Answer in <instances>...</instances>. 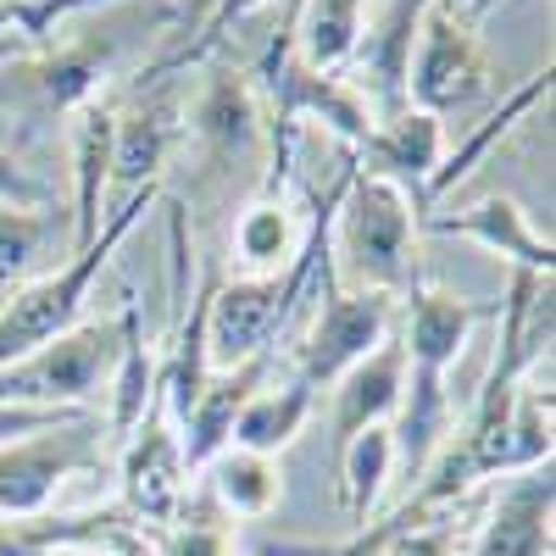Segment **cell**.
<instances>
[{
    "label": "cell",
    "mask_w": 556,
    "mask_h": 556,
    "mask_svg": "<svg viewBox=\"0 0 556 556\" xmlns=\"http://www.w3.org/2000/svg\"><path fill=\"white\" fill-rule=\"evenodd\" d=\"M195 134L217 156H235L245 146H256L262 134V101H256V84L251 73H235V67H217L206 96L195 106Z\"/></svg>",
    "instance_id": "cell-17"
},
{
    "label": "cell",
    "mask_w": 556,
    "mask_h": 556,
    "mask_svg": "<svg viewBox=\"0 0 556 556\" xmlns=\"http://www.w3.org/2000/svg\"><path fill=\"white\" fill-rule=\"evenodd\" d=\"M267 379V356H251L240 367H228V374H206V390L195 395V406L184 412V473L206 468L212 456L228 451V434H235V417L240 406L256 395V384Z\"/></svg>",
    "instance_id": "cell-14"
},
{
    "label": "cell",
    "mask_w": 556,
    "mask_h": 556,
    "mask_svg": "<svg viewBox=\"0 0 556 556\" xmlns=\"http://www.w3.org/2000/svg\"><path fill=\"white\" fill-rule=\"evenodd\" d=\"M162 390L151 395V412H146V429H139V445L128 456V495L139 513L151 518H167L173 501H178V479H184V451L178 440L162 429Z\"/></svg>",
    "instance_id": "cell-18"
},
{
    "label": "cell",
    "mask_w": 556,
    "mask_h": 556,
    "mask_svg": "<svg viewBox=\"0 0 556 556\" xmlns=\"http://www.w3.org/2000/svg\"><path fill=\"white\" fill-rule=\"evenodd\" d=\"M0 206H17V212H45L51 206V190L23 173V162H12L7 151H0Z\"/></svg>",
    "instance_id": "cell-27"
},
{
    "label": "cell",
    "mask_w": 556,
    "mask_h": 556,
    "mask_svg": "<svg viewBox=\"0 0 556 556\" xmlns=\"http://www.w3.org/2000/svg\"><path fill=\"white\" fill-rule=\"evenodd\" d=\"M445 7H456V12H462V7H473V0H445Z\"/></svg>",
    "instance_id": "cell-30"
},
{
    "label": "cell",
    "mask_w": 556,
    "mask_h": 556,
    "mask_svg": "<svg viewBox=\"0 0 556 556\" xmlns=\"http://www.w3.org/2000/svg\"><path fill=\"white\" fill-rule=\"evenodd\" d=\"M362 39V0H301L295 7V51L317 73H340Z\"/></svg>",
    "instance_id": "cell-20"
},
{
    "label": "cell",
    "mask_w": 556,
    "mask_h": 556,
    "mask_svg": "<svg viewBox=\"0 0 556 556\" xmlns=\"http://www.w3.org/2000/svg\"><path fill=\"white\" fill-rule=\"evenodd\" d=\"M96 462H101L96 412L78 417V424H67V429L0 445V518H34L39 506L67 484V473L96 468Z\"/></svg>",
    "instance_id": "cell-8"
},
{
    "label": "cell",
    "mask_w": 556,
    "mask_h": 556,
    "mask_svg": "<svg viewBox=\"0 0 556 556\" xmlns=\"http://www.w3.org/2000/svg\"><path fill=\"white\" fill-rule=\"evenodd\" d=\"M362 156L374 162V173L390 178L395 190H412L417 201H424L429 178H434V167L445 156V128H440L434 112L406 106V112L374 123V134L362 139Z\"/></svg>",
    "instance_id": "cell-12"
},
{
    "label": "cell",
    "mask_w": 556,
    "mask_h": 556,
    "mask_svg": "<svg viewBox=\"0 0 556 556\" xmlns=\"http://www.w3.org/2000/svg\"><path fill=\"white\" fill-rule=\"evenodd\" d=\"M178 139V96L173 89H146L128 117H117V139H112V178L128 184V195L139 184H156L167 151Z\"/></svg>",
    "instance_id": "cell-16"
},
{
    "label": "cell",
    "mask_w": 556,
    "mask_h": 556,
    "mask_svg": "<svg viewBox=\"0 0 556 556\" xmlns=\"http://www.w3.org/2000/svg\"><path fill=\"white\" fill-rule=\"evenodd\" d=\"M424 228H429V235L473 240V245H484V251H495V256H513L523 273H540V278H551V267H556L551 235H540V228L529 223V212H523L513 195H484V201H473V206L434 212V217H424Z\"/></svg>",
    "instance_id": "cell-10"
},
{
    "label": "cell",
    "mask_w": 556,
    "mask_h": 556,
    "mask_svg": "<svg viewBox=\"0 0 556 556\" xmlns=\"http://www.w3.org/2000/svg\"><path fill=\"white\" fill-rule=\"evenodd\" d=\"M412 240H417V217L406 190L356 167L329 223V256H340L334 278L345 290L401 295L412 285Z\"/></svg>",
    "instance_id": "cell-2"
},
{
    "label": "cell",
    "mask_w": 556,
    "mask_h": 556,
    "mask_svg": "<svg viewBox=\"0 0 556 556\" xmlns=\"http://www.w3.org/2000/svg\"><path fill=\"white\" fill-rule=\"evenodd\" d=\"M45 235H51V217H45V212H17V206H0V278L23 273V267L39 256Z\"/></svg>",
    "instance_id": "cell-25"
},
{
    "label": "cell",
    "mask_w": 556,
    "mask_h": 556,
    "mask_svg": "<svg viewBox=\"0 0 556 556\" xmlns=\"http://www.w3.org/2000/svg\"><path fill=\"white\" fill-rule=\"evenodd\" d=\"M106 67H112V39H78V45H62V51L45 56L39 89L56 112H78L84 101H96V84Z\"/></svg>",
    "instance_id": "cell-23"
},
{
    "label": "cell",
    "mask_w": 556,
    "mask_h": 556,
    "mask_svg": "<svg viewBox=\"0 0 556 556\" xmlns=\"http://www.w3.org/2000/svg\"><path fill=\"white\" fill-rule=\"evenodd\" d=\"M23 51H34V45H28V39H12V34H7V39H0V62H12V56H23Z\"/></svg>",
    "instance_id": "cell-29"
},
{
    "label": "cell",
    "mask_w": 556,
    "mask_h": 556,
    "mask_svg": "<svg viewBox=\"0 0 556 556\" xmlns=\"http://www.w3.org/2000/svg\"><path fill=\"white\" fill-rule=\"evenodd\" d=\"M390 468H395V440H390L384 424H379V429H362V434L334 456V473H340L334 484H340V495H345L351 523H367V513H374V501H379Z\"/></svg>",
    "instance_id": "cell-22"
},
{
    "label": "cell",
    "mask_w": 556,
    "mask_h": 556,
    "mask_svg": "<svg viewBox=\"0 0 556 556\" xmlns=\"http://www.w3.org/2000/svg\"><path fill=\"white\" fill-rule=\"evenodd\" d=\"M479 323V306L473 301H456V295H440V290H417L412 306H406V390H401V424L390 429L395 440V462L401 473L417 484L424 468L434 462L440 440H445V424H451V395H445V374L456 367L462 345H468Z\"/></svg>",
    "instance_id": "cell-1"
},
{
    "label": "cell",
    "mask_w": 556,
    "mask_h": 556,
    "mask_svg": "<svg viewBox=\"0 0 556 556\" xmlns=\"http://www.w3.org/2000/svg\"><path fill=\"white\" fill-rule=\"evenodd\" d=\"M312 417V384L295 374L285 390H256L240 417H235V434H228V445L240 451H256V456H278Z\"/></svg>",
    "instance_id": "cell-19"
},
{
    "label": "cell",
    "mask_w": 556,
    "mask_h": 556,
    "mask_svg": "<svg viewBox=\"0 0 556 556\" xmlns=\"http://www.w3.org/2000/svg\"><path fill=\"white\" fill-rule=\"evenodd\" d=\"M212 479H217V495H223L228 513L262 518L267 506L278 501V462L256 456V451H240V445H228L223 456H212Z\"/></svg>",
    "instance_id": "cell-24"
},
{
    "label": "cell",
    "mask_w": 556,
    "mask_h": 556,
    "mask_svg": "<svg viewBox=\"0 0 556 556\" xmlns=\"http://www.w3.org/2000/svg\"><path fill=\"white\" fill-rule=\"evenodd\" d=\"M256 7H267V0H217V12L206 17V34H201V39H190V45H184V51H178L173 62H195V56H206L212 45H217V39H223L228 28H235L240 17H251Z\"/></svg>",
    "instance_id": "cell-28"
},
{
    "label": "cell",
    "mask_w": 556,
    "mask_h": 556,
    "mask_svg": "<svg viewBox=\"0 0 556 556\" xmlns=\"http://www.w3.org/2000/svg\"><path fill=\"white\" fill-rule=\"evenodd\" d=\"M334 384H340L334 390L340 395L334 401V456H340L362 429H379L384 417H395L401 390H406V345L384 334L356 367H345Z\"/></svg>",
    "instance_id": "cell-11"
},
{
    "label": "cell",
    "mask_w": 556,
    "mask_h": 556,
    "mask_svg": "<svg viewBox=\"0 0 556 556\" xmlns=\"http://www.w3.org/2000/svg\"><path fill=\"white\" fill-rule=\"evenodd\" d=\"M468 556H551V462L523 468V479L495 501Z\"/></svg>",
    "instance_id": "cell-15"
},
{
    "label": "cell",
    "mask_w": 556,
    "mask_h": 556,
    "mask_svg": "<svg viewBox=\"0 0 556 556\" xmlns=\"http://www.w3.org/2000/svg\"><path fill=\"white\" fill-rule=\"evenodd\" d=\"M123 356V323H73L51 345L0 367V401L17 406H78L89 412L96 390L112 379Z\"/></svg>",
    "instance_id": "cell-4"
},
{
    "label": "cell",
    "mask_w": 556,
    "mask_h": 556,
    "mask_svg": "<svg viewBox=\"0 0 556 556\" xmlns=\"http://www.w3.org/2000/svg\"><path fill=\"white\" fill-rule=\"evenodd\" d=\"M479 96H490V56L473 34V23L456 7L434 0L417 28V51H412V73H406V106L417 112H462Z\"/></svg>",
    "instance_id": "cell-6"
},
{
    "label": "cell",
    "mask_w": 556,
    "mask_h": 556,
    "mask_svg": "<svg viewBox=\"0 0 556 556\" xmlns=\"http://www.w3.org/2000/svg\"><path fill=\"white\" fill-rule=\"evenodd\" d=\"M434 7V0H390V7L379 12L374 28H362L356 39V78H345L362 106L374 112V123L406 112V73H412V51H417V28H424V12Z\"/></svg>",
    "instance_id": "cell-9"
},
{
    "label": "cell",
    "mask_w": 556,
    "mask_h": 556,
    "mask_svg": "<svg viewBox=\"0 0 556 556\" xmlns=\"http://www.w3.org/2000/svg\"><path fill=\"white\" fill-rule=\"evenodd\" d=\"M545 96H551V67H540L523 89H513V96L501 101V112H495V117H484V128H473V134L462 139V146H456L451 156H440V167H434V178H429V190H424V195L434 201V195H445V190H451V184H462V178L473 173V162H479V156H484V151H490L495 139H501L506 128H513L518 117H529Z\"/></svg>",
    "instance_id": "cell-21"
},
{
    "label": "cell",
    "mask_w": 556,
    "mask_h": 556,
    "mask_svg": "<svg viewBox=\"0 0 556 556\" xmlns=\"http://www.w3.org/2000/svg\"><path fill=\"white\" fill-rule=\"evenodd\" d=\"M251 84H256V101H262V123L267 128H290L295 117H317V123H329L356 151H362V139L374 134V112L362 106V96L340 73H317V67L301 62V51H295V17H290L285 34L273 39V51L262 56Z\"/></svg>",
    "instance_id": "cell-5"
},
{
    "label": "cell",
    "mask_w": 556,
    "mask_h": 556,
    "mask_svg": "<svg viewBox=\"0 0 556 556\" xmlns=\"http://www.w3.org/2000/svg\"><path fill=\"white\" fill-rule=\"evenodd\" d=\"M78 406H17V401H0V445H17V440H34V434H51V429H67L78 424Z\"/></svg>",
    "instance_id": "cell-26"
},
{
    "label": "cell",
    "mask_w": 556,
    "mask_h": 556,
    "mask_svg": "<svg viewBox=\"0 0 556 556\" xmlns=\"http://www.w3.org/2000/svg\"><path fill=\"white\" fill-rule=\"evenodd\" d=\"M73 251L96 245L101 235V201H106V184H112V139H117V112L106 101H84L73 112Z\"/></svg>",
    "instance_id": "cell-13"
},
{
    "label": "cell",
    "mask_w": 556,
    "mask_h": 556,
    "mask_svg": "<svg viewBox=\"0 0 556 556\" xmlns=\"http://www.w3.org/2000/svg\"><path fill=\"white\" fill-rule=\"evenodd\" d=\"M151 201H156V184H139V190L112 212V223L96 235V245L73 251V262H67V267L34 278V285H23L7 306H0V367H12V362H23L28 351L62 340V334L73 329V323L84 317L89 285L101 278V267H106V262H112V251L128 240V228H134L139 217H146V206H151Z\"/></svg>",
    "instance_id": "cell-3"
},
{
    "label": "cell",
    "mask_w": 556,
    "mask_h": 556,
    "mask_svg": "<svg viewBox=\"0 0 556 556\" xmlns=\"http://www.w3.org/2000/svg\"><path fill=\"white\" fill-rule=\"evenodd\" d=\"M323 312L312 323V334L301 345V379L317 384H334L345 367H356L367 351H374L390 329V295L374 290H345L334 278V256L323 251Z\"/></svg>",
    "instance_id": "cell-7"
}]
</instances>
